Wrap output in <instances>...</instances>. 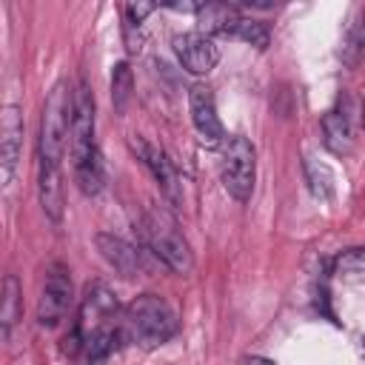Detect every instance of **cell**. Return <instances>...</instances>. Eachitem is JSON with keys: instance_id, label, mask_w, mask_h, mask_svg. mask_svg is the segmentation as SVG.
Masks as SVG:
<instances>
[{"instance_id": "6da1fadb", "label": "cell", "mask_w": 365, "mask_h": 365, "mask_svg": "<svg viewBox=\"0 0 365 365\" xmlns=\"http://www.w3.org/2000/svg\"><path fill=\"white\" fill-rule=\"evenodd\" d=\"M74 180L86 197H94L103 188V163L94 140V94L86 83L74 91V108H71V137H68Z\"/></svg>"}, {"instance_id": "7a4b0ae2", "label": "cell", "mask_w": 365, "mask_h": 365, "mask_svg": "<svg viewBox=\"0 0 365 365\" xmlns=\"http://www.w3.org/2000/svg\"><path fill=\"white\" fill-rule=\"evenodd\" d=\"M180 328L174 308L157 294L134 297L123 311V331L140 348H160L165 345Z\"/></svg>"}, {"instance_id": "3957f363", "label": "cell", "mask_w": 365, "mask_h": 365, "mask_svg": "<svg viewBox=\"0 0 365 365\" xmlns=\"http://www.w3.org/2000/svg\"><path fill=\"white\" fill-rule=\"evenodd\" d=\"M71 108H74V91L68 88L66 80L54 83V88L46 97L43 120H40V145H37L40 163L60 165L71 137Z\"/></svg>"}, {"instance_id": "277c9868", "label": "cell", "mask_w": 365, "mask_h": 365, "mask_svg": "<svg viewBox=\"0 0 365 365\" xmlns=\"http://www.w3.org/2000/svg\"><path fill=\"white\" fill-rule=\"evenodd\" d=\"M143 240L148 251L174 274H191L194 268V254L182 231L177 228L174 217L163 208H148L143 217Z\"/></svg>"}, {"instance_id": "5b68a950", "label": "cell", "mask_w": 365, "mask_h": 365, "mask_svg": "<svg viewBox=\"0 0 365 365\" xmlns=\"http://www.w3.org/2000/svg\"><path fill=\"white\" fill-rule=\"evenodd\" d=\"M220 177L225 191L237 200V202H248L254 194V180H257V151L254 145L234 134L225 137L222 143V163H220Z\"/></svg>"}, {"instance_id": "8992f818", "label": "cell", "mask_w": 365, "mask_h": 365, "mask_svg": "<svg viewBox=\"0 0 365 365\" xmlns=\"http://www.w3.org/2000/svg\"><path fill=\"white\" fill-rule=\"evenodd\" d=\"M71 297H74V288H71L68 268L63 262L48 265L43 288H40V299H37V322L43 328L60 325V319L66 317V311L71 305Z\"/></svg>"}, {"instance_id": "52a82bcc", "label": "cell", "mask_w": 365, "mask_h": 365, "mask_svg": "<svg viewBox=\"0 0 365 365\" xmlns=\"http://www.w3.org/2000/svg\"><path fill=\"white\" fill-rule=\"evenodd\" d=\"M131 148L137 151L140 163H143V165L151 171V177L157 180V185H160L163 197H165L171 205H180V202H182L180 177H177V168H174V163L168 160V154H165L160 145L148 143L145 137H134V140H131Z\"/></svg>"}, {"instance_id": "ba28073f", "label": "cell", "mask_w": 365, "mask_h": 365, "mask_svg": "<svg viewBox=\"0 0 365 365\" xmlns=\"http://www.w3.org/2000/svg\"><path fill=\"white\" fill-rule=\"evenodd\" d=\"M171 43H174L177 60H180L182 68L191 71V74H208V71L217 66V60H220V48H217L214 40H211L208 34H202V31H182V34H177Z\"/></svg>"}, {"instance_id": "9c48e42d", "label": "cell", "mask_w": 365, "mask_h": 365, "mask_svg": "<svg viewBox=\"0 0 365 365\" xmlns=\"http://www.w3.org/2000/svg\"><path fill=\"white\" fill-rule=\"evenodd\" d=\"M188 108H191V123L205 145L225 143V131H222V123L217 114V100L208 86H194L188 91Z\"/></svg>"}, {"instance_id": "30bf717a", "label": "cell", "mask_w": 365, "mask_h": 365, "mask_svg": "<svg viewBox=\"0 0 365 365\" xmlns=\"http://www.w3.org/2000/svg\"><path fill=\"white\" fill-rule=\"evenodd\" d=\"M20 154H23V111L17 106H6L3 123H0V180L3 185L11 182Z\"/></svg>"}, {"instance_id": "8fae6325", "label": "cell", "mask_w": 365, "mask_h": 365, "mask_svg": "<svg viewBox=\"0 0 365 365\" xmlns=\"http://www.w3.org/2000/svg\"><path fill=\"white\" fill-rule=\"evenodd\" d=\"M94 245H97L100 257H103L120 277L131 279V277L140 274L143 257H140L137 245H131L128 240H123V237H117V234H108V231H100V234H94Z\"/></svg>"}, {"instance_id": "7c38bea8", "label": "cell", "mask_w": 365, "mask_h": 365, "mask_svg": "<svg viewBox=\"0 0 365 365\" xmlns=\"http://www.w3.org/2000/svg\"><path fill=\"white\" fill-rule=\"evenodd\" d=\"M37 194H40L43 214L57 225L63 220V174H60V165L40 163V168H37Z\"/></svg>"}, {"instance_id": "4fadbf2b", "label": "cell", "mask_w": 365, "mask_h": 365, "mask_svg": "<svg viewBox=\"0 0 365 365\" xmlns=\"http://www.w3.org/2000/svg\"><path fill=\"white\" fill-rule=\"evenodd\" d=\"M322 134H325V145L334 154H348L354 148V117L345 103H339L322 117Z\"/></svg>"}, {"instance_id": "5bb4252c", "label": "cell", "mask_w": 365, "mask_h": 365, "mask_svg": "<svg viewBox=\"0 0 365 365\" xmlns=\"http://www.w3.org/2000/svg\"><path fill=\"white\" fill-rule=\"evenodd\" d=\"M240 23V14H237V6H228V3H200L197 9V26L202 34H231L234 26Z\"/></svg>"}, {"instance_id": "9a60e30c", "label": "cell", "mask_w": 365, "mask_h": 365, "mask_svg": "<svg viewBox=\"0 0 365 365\" xmlns=\"http://www.w3.org/2000/svg\"><path fill=\"white\" fill-rule=\"evenodd\" d=\"M339 57L348 68H356L362 60H365V11H356L348 26H345V34H342V48H339Z\"/></svg>"}, {"instance_id": "2e32d148", "label": "cell", "mask_w": 365, "mask_h": 365, "mask_svg": "<svg viewBox=\"0 0 365 365\" xmlns=\"http://www.w3.org/2000/svg\"><path fill=\"white\" fill-rule=\"evenodd\" d=\"M20 297H23L20 282H17V277H14V274H9V277L3 279V308H0L3 336H9V334H11V328H14V322L20 319Z\"/></svg>"}, {"instance_id": "e0dca14e", "label": "cell", "mask_w": 365, "mask_h": 365, "mask_svg": "<svg viewBox=\"0 0 365 365\" xmlns=\"http://www.w3.org/2000/svg\"><path fill=\"white\" fill-rule=\"evenodd\" d=\"M334 274L348 282H365V248H348L334 259Z\"/></svg>"}, {"instance_id": "ac0fdd59", "label": "cell", "mask_w": 365, "mask_h": 365, "mask_svg": "<svg viewBox=\"0 0 365 365\" xmlns=\"http://www.w3.org/2000/svg\"><path fill=\"white\" fill-rule=\"evenodd\" d=\"M131 91H134V74L128 68V63H117L114 71H111V103H114V111H125L128 100H131Z\"/></svg>"}, {"instance_id": "d6986e66", "label": "cell", "mask_w": 365, "mask_h": 365, "mask_svg": "<svg viewBox=\"0 0 365 365\" xmlns=\"http://www.w3.org/2000/svg\"><path fill=\"white\" fill-rule=\"evenodd\" d=\"M88 311H91L94 319H106V317H111V314L117 311V299H114V294H111L106 285H88L86 299H83V314H88Z\"/></svg>"}, {"instance_id": "ffe728a7", "label": "cell", "mask_w": 365, "mask_h": 365, "mask_svg": "<svg viewBox=\"0 0 365 365\" xmlns=\"http://www.w3.org/2000/svg\"><path fill=\"white\" fill-rule=\"evenodd\" d=\"M231 37H240V40H245V43L257 46V48H265V46H268V40H271V31H268V26H265L262 20L240 17V23L234 26Z\"/></svg>"}, {"instance_id": "44dd1931", "label": "cell", "mask_w": 365, "mask_h": 365, "mask_svg": "<svg viewBox=\"0 0 365 365\" xmlns=\"http://www.w3.org/2000/svg\"><path fill=\"white\" fill-rule=\"evenodd\" d=\"M305 177H308V185L314 191V197H331V188H334V177L325 165L314 163V160H305Z\"/></svg>"}, {"instance_id": "7402d4cb", "label": "cell", "mask_w": 365, "mask_h": 365, "mask_svg": "<svg viewBox=\"0 0 365 365\" xmlns=\"http://www.w3.org/2000/svg\"><path fill=\"white\" fill-rule=\"evenodd\" d=\"M157 6L154 3H128L123 11H125V26H134L140 29V23L145 20V14H151Z\"/></svg>"}, {"instance_id": "603a6c76", "label": "cell", "mask_w": 365, "mask_h": 365, "mask_svg": "<svg viewBox=\"0 0 365 365\" xmlns=\"http://www.w3.org/2000/svg\"><path fill=\"white\" fill-rule=\"evenodd\" d=\"M242 365H277V362H271V359H265V356H245Z\"/></svg>"}]
</instances>
